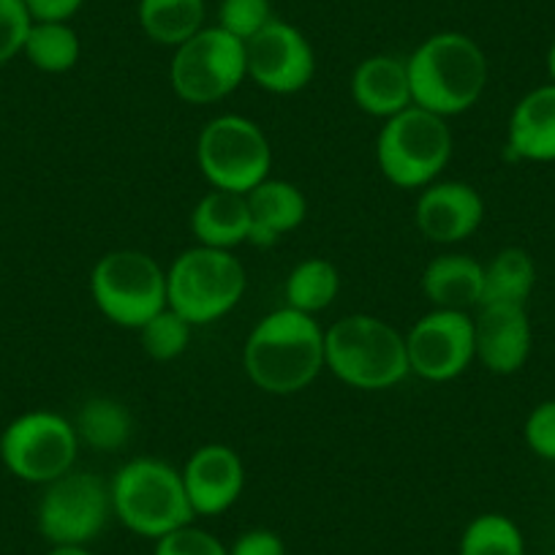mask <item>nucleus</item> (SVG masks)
Listing matches in <instances>:
<instances>
[{
  "instance_id": "obj_24",
  "label": "nucleus",
  "mask_w": 555,
  "mask_h": 555,
  "mask_svg": "<svg viewBox=\"0 0 555 555\" xmlns=\"http://www.w3.org/2000/svg\"><path fill=\"white\" fill-rule=\"evenodd\" d=\"M537 286V264L526 248L499 250L485 264L482 302L479 306H528Z\"/></svg>"
},
{
  "instance_id": "obj_22",
  "label": "nucleus",
  "mask_w": 555,
  "mask_h": 555,
  "mask_svg": "<svg viewBox=\"0 0 555 555\" xmlns=\"http://www.w3.org/2000/svg\"><path fill=\"white\" fill-rule=\"evenodd\" d=\"M205 0H139L137 20L142 34L162 47L180 44L205 28Z\"/></svg>"
},
{
  "instance_id": "obj_35",
  "label": "nucleus",
  "mask_w": 555,
  "mask_h": 555,
  "mask_svg": "<svg viewBox=\"0 0 555 555\" xmlns=\"http://www.w3.org/2000/svg\"><path fill=\"white\" fill-rule=\"evenodd\" d=\"M47 555H95V553L88 547H79V544H61V547H52Z\"/></svg>"
},
{
  "instance_id": "obj_4",
  "label": "nucleus",
  "mask_w": 555,
  "mask_h": 555,
  "mask_svg": "<svg viewBox=\"0 0 555 555\" xmlns=\"http://www.w3.org/2000/svg\"><path fill=\"white\" fill-rule=\"evenodd\" d=\"M112 515L131 533L158 542L194 522L180 468L158 457H133L109 482Z\"/></svg>"
},
{
  "instance_id": "obj_15",
  "label": "nucleus",
  "mask_w": 555,
  "mask_h": 555,
  "mask_svg": "<svg viewBox=\"0 0 555 555\" xmlns=\"http://www.w3.org/2000/svg\"><path fill=\"white\" fill-rule=\"evenodd\" d=\"M185 495L196 517H216L232 509L245 488L243 457L229 444H202L180 468Z\"/></svg>"
},
{
  "instance_id": "obj_16",
  "label": "nucleus",
  "mask_w": 555,
  "mask_h": 555,
  "mask_svg": "<svg viewBox=\"0 0 555 555\" xmlns=\"http://www.w3.org/2000/svg\"><path fill=\"white\" fill-rule=\"evenodd\" d=\"M531 319L522 306H479L474 313V360L495 376H512L531 357Z\"/></svg>"
},
{
  "instance_id": "obj_19",
  "label": "nucleus",
  "mask_w": 555,
  "mask_h": 555,
  "mask_svg": "<svg viewBox=\"0 0 555 555\" xmlns=\"http://www.w3.org/2000/svg\"><path fill=\"white\" fill-rule=\"evenodd\" d=\"M250 210V245L270 248L284 234L302 227L308 216V199L300 185L289 180L267 178L245 194Z\"/></svg>"
},
{
  "instance_id": "obj_20",
  "label": "nucleus",
  "mask_w": 555,
  "mask_h": 555,
  "mask_svg": "<svg viewBox=\"0 0 555 555\" xmlns=\"http://www.w3.org/2000/svg\"><path fill=\"white\" fill-rule=\"evenodd\" d=\"M485 264L468 254H441L423 270V295L430 308L477 311L482 302Z\"/></svg>"
},
{
  "instance_id": "obj_36",
  "label": "nucleus",
  "mask_w": 555,
  "mask_h": 555,
  "mask_svg": "<svg viewBox=\"0 0 555 555\" xmlns=\"http://www.w3.org/2000/svg\"><path fill=\"white\" fill-rule=\"evenodd\" d=\"M547 74H550V82H555V41L547 50Z\"/></svg>"
},
{
  "instance_id": "obj_30",
  "label": "nucleus",
  "mask_w": 555,
  "mask_h": 555,
  "mask_svg": "<svg viewBox=\"0 0 555 555\" xmlns=\"http://www.w3.org/2000/svg\"><path fill=\"white\" fill-rule=\"evenodd\" d=\"M30 25H34V17L25 0H0V66L23 55Z\"/></svg>"
},
{
  "instance_id": "obj_34",
  "label": "nucleus",
  "mask_w": 555,
  "mask_h": 555,
  "mask_svg": "<svg viewBox=\"0 0 555 555\" xmlns=\"http://www.w3.org/2000/svg\"><path fill=\"white\" fill-rule=\"evenodd\" d=\"M25 7L34 23H68L85 7V0H25Z\"/></svg>"
},
{
  "instance_id": "obj_26",
  "label": "nucleus",
  "mask_w": 555,
  "mask_h": 555,
  "mask_svg": "<svg viewBox=\"0 0 555 555\" xmlns=\"http://www.w3.org/2000/svg\"><path fill=\"white\" fill-rule=\"evenodd\" d=\"M23 55L44 74H66L82 57V41L68 23H34Z\"/></svg>"
},
{
  "instance_id": "obj_28",
  "label": "nucleus",
  "mask_w": 555,
  "mask_h": 555,
  "mask_svg": "<svg viewBox=\"0 0 555 555\" xmlns=\"http://www.w3.org/2000/svg\"><path fill=\"white\" fill-rule=\"evenodd\" d=\"M139 344L151 360L156 362H172L185 354L191 346V335H194V324L185 322L178 311L164 308L158 311L145 327H139Z\"/></svg>"
},
{
  "instance_id": "obj_31",
  "label": "nucleus",
  "mask_w": 555,
  "mask_h": 555,
  "mask_svg": "<svg viewBox=\"0 0 555 555\" xmlns=\"http://www.w3.org/2000/svg\"><path fill=\"white\" fill-rule=\"evenodd\" d=\"M153 555H229V547L210 531L189 522V526L158 539Z\"/></svg>"
},
{
  "instance_id": "obj_18",
  "label": "nucleus",
  "mask_w": 555,
  "mask_h": 555,
  "mask_svg": "<svg viewBox=\"0 0 555 555\" xmlns=\"http://www.w3.org/2000/svg\"><path fill=\"white\" fill-rule=\"evenodd\" d=\"M351 99L365 115L389 120L403 109L414 106L411 101L409 66L403 57L371 55L351 74Z\"/></svg>"
},
{
  "instance_id": "obj_14",
  "label": "nucleus",
  "mask_w": 555,
  "mask_h": 555,
  "mask_svg": "<svg viewBox=\"0 0 555 555\" xmlns=\"http://www.w3.org/2000/svg\"><path fill=\"white\" fill-rule=\"evenodd\" d=\"M416 229L425 240L455 245L474 237L485 221V199L472 183L436 180L420 191L414 205Z\"/></svg>"
},
{
  "instance_id": "obj_1",
  "label": "nucleus",
  "mask_w": 555,
  "mask_h": 555,
  "mask_svg": "<svg viewBox=\"0 0 555 555\" xmlns=\"http://www.w3.org/2000/svg\"><path fill=\"white\" fill-rule=\"evenodd\" d=\"M243 367L250 384L267 395H297L324 371V330L317 317L275 308L245 338Z\"/></svg>"
},
{
  "instance_id": "obj_23",
  "label": "nucleus",
  "mask_w": 555,
  "mask_h": 555,
  "mask_svg": "<svg viewBox=\"0 0 555 555\" xmlns=\"http://www.w3.org/2000/svg\"><path fill=\"white\" fill-rule=\"evenodd\" d=\"M74 430L79 436V444L90 447V450L120 452L133 436L131 409L109 395H95L79 405Z\"/></svg>"
},
{
  "instance_id": "obj_9",
  "label": "nucleus",
  "mask_w": 555,
  "mask_h": 555,
  "mask_svg": "<svg viewBox=\"0 0 555 555\" xmlns=\"http://www.w3.org/2000/svg\"><path fill=\"white\" fill-rule=\"evenodd\" d=\"M248 79L245 41L223 28H202L175 50L169 61V82L185 104L207 106L232 95Z\"/></svg>"
},
{
  "instance_id": "obj_7",
  "label": "nucleus",
  "mask_w": 555,
  "mask_h": 555,
  "mask_svg": "<svg viewBox=\"0 0 555 555\" xmlns=\"http://www.w3.org/2000/svg\"><path fill=\"white\" fill-rule=\"evenodd\" d=\"M90 297L106 322L126 330L145 327L167 308V270L145 250H109L90 272Z\"/></svg>"
},
{
  "instance_id": "obj_21",
  "label": "nucleus",
  "mask_w": 555,
  "mask_h": 555,
  "mask_svg": "<svg viewBox=\"0 0 555 555\" xmlns=\"http://www.w3.org/2000/svg\"><path fill=\"white\" fill-rule=\"evenodd\" d=\"M196 245L234 250L250 240V210L245 194L210 189L191 212Z\"/></svg>"
},
{
  "instance_id": "obj_32",
  "label": "nucleus",
  "mask_w": 555,
  "mask_h": 555,
  "mask_svg": "<svg viewBox=\"0 0 555 555\" xmlns=\"http://www.w3.org/2000/svg\"><path fill=\"white\" fill-rule=\"evenodd\" d=\"M528 450L542 461L555 463V398L542 400L531 409L522 425Z\"/></svg>"
},
{
  "instance_id": "obj_25",
  "label": "nucleus",
  "mask_w": 555,
  "mask_h": 555,
  "mask_svg": "<svg viewBox=\"0 0 555 555\" xmlns=\"http://www.w3.org/2000/svg\"><path fill=\"white\" fill-rule=\"evenodd\" d=\"M340 295V272L338 267L322 256H311L302 259L300 264L292 267L289 278H286L284 297L286 308L308 313V317H319L327 311Z\"/></svg>"
},
{
  "instance_id": "obj_11",
  "label": "nucleus",
  "mask_w": 555,
  "mask_h": 555,
  "mask_svg": "<svg viewBox=\"0 0 555 555\" xmlns=\"http://www.w3.org/2000/svg\"><path fill=\"white\" fill-rule=\"evenodd\" d=\"M112 515L109 482L93 472L72 468L55 482L44 485L36 522L52 547L79 544L88 547L104 531Z\"/></svg>"
},
{
  "instance_id": "obj_2",
  "label": "nucleus",
  "mask_w": 555,
  "mask_h": 555,
  "mask_svg": "<svg viewBox=\"0 0 555 555\" xmlns=\"http://www.w3.org/2000/svg\"><path fill=\"white\" fill-rule=\"evenodd\" d=\"M411 101L420 109L450 117L463 115L482 99L488 88V57L466 34L444 30L416 47L405 61Z\"/></svg>"
},
{
  "instance_id": "obj_13",
  "label": "nucleus",
  "mask_w": 555,
  "mask_h": 555,
  "mask_svg": "<svg viewBox=\"0 0 555 555\" xmlns=\"http://www.w3.org/2000/svg\"><path fill=\"white\" fill-rule=\"evenodd\" d=\"M248 79L275 95L306 90L317 77V52L300 28L272 20L264 30L245 41Z\"/></svg>"
},
{
  "instance_id": "obj_6",
  "label": "nucleus",
  "mask_w": 555,
  "mask_h": 555,
  "mask_svg": "<svg viewBox=\"0 0 555 555\" xmlns=\"http://www.w3.org/2000/svg\"><path fill=\"white\" fill-rule=\"evenodd\" d=\"M245 286V267L234 250L194 245L169 264L167 306L194 327H205L240 306Z\"/></svg>"
},
{
  "instance_id": "obj_5",
  "label": "nucleus",
  "mask_w": 555,
  "mask_h": 555,
  "mask_svg": "<svg viewBox=\"0 0 555 555\" xmlns=\"http://www.w3.org/2000/svg\"><path fill=\"white\" fill-rule=\"evenodd\" d=\"M452 128L444 117L420 106L384 120L376 137V164L384 178L403 191H423L452 162Z\"/></svg>"
},
{
  "instance_id": "obj_10",
  "label": "nucleus",
  "mask_w": 555,
  "mask_h": 555,
  "mask_svg": "<svg viewBox=\"0 0 555 555\" xmlns=\"http://www.w3.org/2000/svg\"><path fill=\"white\" fill-rule=\"evenodd\" d=\"M79 436L72 420L55 411H28L0 434V461L17 479L50 485L77 466Z\"/></svg>"
},
{
  "instance_id": "obj_29",
  "label": "nucleus",
  "mask_w": 555,
  "mask_h": 555,
  "mask_svg": "<svg viewBox=\"0 0 555 555\" xmlns=\"http://www.w3.org/2000/svg\"><path fill=\"white\" fill-rule=\"evenodd\" d=\"M275 20L270 0H221L218 7V28L234 39L248 41Z\"/></svg>"
},
{
  "instance_id": "obj_12",
  "label": "nucleus",
  "mask_w": 555,
  "mask_h": 555,
  "mask_svg": "<svg viewBox=\"0 0 555 555\" xmlns=\"http://www.w3.org/2000/svg\"><path fill=\"white\" fill-rule=\"evenodd\" d=\"M409 367L425 382H452L474 362V317L430 308L405 333Z\"/></svg>"
},
{
  "instance_id": "obj_17",
  "label": "nucleus",
  "mask_w": 555,
  "mask_h": 555,
  "mask_svg": "<svg viewBox=\"0 0 555 555\" xmlns=\"http://www.w3.org/2000/svg\"><path fill=\"white\" fill-rule=\"evenodd\" d=\"M506 147L520 162H555V82L539 85L517 101L506 122Z\"/></svg>"
},
{
  "instance_id": "obj_8",
  "label": "nucleus",
  "mask_w": 555,
  "mask_h": 555,
  "mask_svg": "<svg viewBox=\"0 0 555 555\" xmlns=\"http://www.w3.org/2000/svg\"><path fill=\"white\" fill-rule=\"evenodd\" d=\"M196 164L210 189L248 194L270 178V139L250 117L218 115L196 139Z\"/></svg>"
},
{
  "instance_id": "obj_27",
  "label": "nucleus",
  "mask_w": 555,
  "mask_h": 555,
  "mask_svg": "<svg viewBox=\"0 0 555 555\" xmlns=\"http://www.w3.org/2000/svg\"><path fill=\"white\" fill-rule=\"evenodd\" d=\"M461 555H526V539L512 517L485 512L463 531Z\"/></svg>"
},
{
  "instance_id": "obj_3",
  "label": "nucleus",
  "mask_w": 555,
  "mask_h": 555,
  "mask_svg": "<svg viewBox=\"0 0 555 555\" xmlns=\"http://www.w3.org/2000/svg\"><path fill=\"white\" fill-rule=\"evenodd\" d=\"M324 365L362 392L392 389L411 373L405 335L371 313H349L324 330Z\"/></svg>"
},
{
  "instance_id": "obj_33",
  "label": "nucleus",
  "mask_w": 555,
  "mask_h": 555,
  "mask_svg": "<svg viewBox=\"0 0 555 555\" xmlns=\"http://www.w3.org/2000/svg\"><path fill=\"white\" fill-rule=\"evenodd\" d=\"M229 555H286V544L270 528H250L234 539Z\"/></svg>"
}]
</instances>
